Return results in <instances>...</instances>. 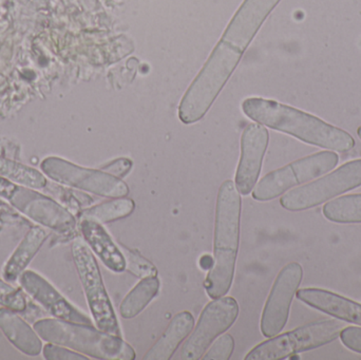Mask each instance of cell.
Segmentation results:
<instances>
[{"label": "cell", "mask_w": 361, "mask_h": 360, "mask_svg": "<svg viewBox=\"0 0 361 360\" xmlns=\"http://www.w3.org/2000/svg\"><path fill=\"white\" fill-rule=\"evenodd\" d=\"M339 337H341L343 346L361 354V328H343Z\"/></svg>", "instance_id": "obj_29"}, {"label": "cell", "mask_w": 361, "mask_h": 360, "mask_svg": "<svg viewBox=\"0 0 361 360\" xmlns=\"http://www.w3.org/2000/svg\"><path fill=\"white\" fill-rule=\"evenodd\" d=\"M242 110L258 124L288 133L310 145L338 152L350 151L355 147V139L347 131L271 99L250 97L243 101Z\"/></svg>", "instance_id": "obj_1"}, {"label": "cell", "mask_w": 361, "mask_h": 360, "mask_svg": "<svg viewBox=\"0 0 361 360\" xmlns=\"http://www.w3.org/2000/svg\"><path fill=\"white\" fill-rule=\"evenodd\" d=\"M34 330L44 342L59 345L102 360H135V352L121 336L95 329L92 325L57 318L36 321Z\"/></svg>", "instance_id": "obj_3"}, {"label": "cell", "mask_w": 361, "mask_h": 360, "mask_svg": "<svg viewBox=\"0 0 361 360\" xmlns=\"http://www.w3.org/2000/svg\"><path fill=\"white\" fill-rule=\"evenodd\" d=\"M42 354L47 360H87L88 357L84 356V354L66 348V347L59 346V345L50 344L44 346L42 348Z\"/></svg>", "instance_id": "obj_27"}, {"label": "cell", "mask_w": 361, "mask_h": 360, "mask_svg": "<svg viewBox=\"0 0 361 360\" xmlns=\"http://www.w3.org/2000/svg\"><path fill=\"white\" fill-rule=\"evenodd\" d=\"M40 167L54 181L97 196L116 199L129 194L128 185L122 179L103 170L78 166L63 159L50 156L42 161Z\"/></svg>", "instance_id": "obj_10"}, {"label": "cell", "mask_w": 361, "mask_h": 360, "mask_svg": "<svg viewBox=\"0 0 361 360\" xmlns=\"http://www.w3.org/2000/svg\"><path fill=\"white\" fill-rule=\"evenodd\" d=\"M195 325V318L191 313L184 311L178 313L164 334L159 338L158 342L146 353L144 360H169L171 359L180 342L191 333Z\"/></svg>", "instance_id": "obj_18"}, {"label": "cell", "mask_w": 361, "mask_h": 360, "mask_svg": "<svg viewBox=\"0 0 361 360\" xmlns=\"http://www.w3.org/2000/svg\"><path fill=\"white\" fill-rule=\"evenodd\" d=\"M241 197L231 180L220 186L216 199L214 263L204 283L212 299L223 297L233 285L239 249Z\"/></svg>", "instance_id": "obj_2"}, {"label": "cell", "mask_w": 361, "mask_h": 360, "mask_svg": "<svg viewBox=\"0 0 361 360\" xmlns=\"http://www.w3.org/2000/svg\"><path fill=\"white\" fill-rule=\"evenodd\" d=\"M297 298L303 304L338 321L361 327V304L339 294L322 289H302L297 291Z\"/></svg>", "instance_id": "obj_15"}, {"label": "cell", "mask_w": 361, "mask_h": 360, "mask_svg": "<svg viewBox=\"0 0 361 360\" xmlns=\"http://www.w3.org/2000/svg\"><path fill=\"white\" fill-rule=\"evenodd\" d=\"M343 328L338 321L309 323L258 345L246 355L245 360H280L314 350L336 340Z\"/></svg>", "instance_id": "obj_6"}, {"label": "cell", "mask_w": 361, "mask_h": 360, "mask_svg": "<svg viewBox=\"0 0 361 360\" xmlns=\"http://www.w3.org/2000/svg\"><path fill=\"white\" fill-rule=\"evenodd\" d=\"M133 166V161L126 158H120L104 165L102 167V170L114 175V177L118 178V179H123L130 173Z\"/></svg>", "instance_id": "obj_28"}, {"label": "cell", "mask_w": 361, "mask_h": 360, "mask_svg": "<svg viewBox=\"0 0 361 360\" xmlns=\"http://www.w3.org/2000/svg\"><path fill=\"white\" fill-rule=\"evenodd\" d=\"M336 152L322 151L295 161L267 173L252 190V198L261 202L274 200L290 188L326 175L338 165Z\"/></svg>", "instance_id": "obj_8"}, {"label": "cell", "mask_w": 361, "mask_h": 360, "mask_svg": "<svg viewBox=\"0 0 361 360\" xmlns=\"http://www.w3.org/2000/svg\"><path fill=\"white\" fill-rule=\"evenodd\" d=\"M235 349V340L229 334L220 336L212 345V348L203 355L204 360H228Z\"/></svg>", "instance_id": "obj_26"}, {"label": "cell", "mask_w": 361, "mask_h": 360, "mask_svg": "<svg viewBox=\"0 0 361 360\" xmlns=\"http://www.w3.org/2000/svg\"><path fill=\"white\" fill-rule=\"evenodd\" d=\"M17 312L11 309L0 308V329L8 342L27 356H38L42 353V340Z\"/></svg>", "instance_id": "obj_17"}, {"label": "cell", "mask_w": 361, "mask_h": 360, "mask_svg": "<svg viewBox=\"0 0 361 360\" xmlns=\"http://www.w3.org/2000/svg\"><path fill=\"white\" fill-rule=\"evenodd\" d=\"M48 235L44 228L39 226L32 228L19 243L2 270V276L6 283H16L30 262L46 242Z\"/></svg>", "instance_id": "obj_19"}, {"label": "cell", "mask_w": 361, "mask_h": 360, "mask_svg": "<svg viewBox=\"0 0 361 360\" xmlns=\"http://www.w3.org/2000/svg\"><path fill=\"white\" fill-rule=\"evenodd\" d=\"M269 141V131L258 123L248 125L242 133L241 156L235 184L243 196L250 194L256 186Z\"/></svg>", "instance_id": "obj_13"}, {"label": "cell", "mask_w": 361, "mask_h": 360, "mask_svg": "<svg viewBox=\"0 0 361 360\" xmlns=\"http://www.w3.org/2000/svg\"><path fill=\"white\" fill-rule=\"evenodd\" d=\"M280 0H244L208 57L212 67L231 76L242 55Z\"/></svg>", "instance_id": "obj_4"}, {"label": "cell", "mask_w": 361, "mask_h": 360, "mask_svg": "<svg viewBox=\"0 0 361 360\" xmlns=\"http://www.w3.org/2000/svg\"><path fill=\"white\" fill-rule=\"evenodd\" d=\"M0 177L31 188H42L47 184L46 179L39 171L2 156H0Z\"/></svg>", "instance_id": "obj_23"}, {"label": "cell", "mask_w": 361, "mask_h": 360, "mask_svg": "<svg viewBox=\"0 0 361 360\" xmlns=\"http://www.w3.org/2000/svg\"><path fill=\"white\" fill-rule=\"evenodd\" d=\"M0 197L23 215L44 228L63 236L75 232L78 222L69 211L49 197L36 192L27 186H18L0 177Z\"/></svg>", "instance_id": "obj_7"}, {"label": "cell", "mask_w": 361, "mask_h": 360, "mask_svg": "<svg viewBox=\"0 0 361 360\" xmlns=\"http://www.w3.org/2000/svg\"><path fill=\"white\" fill-rule=\"evenodd\" d=\"M238 316L239 306L235 298L221 297L212 300L202 311L197 327L183 345L177 359H201L210 345L231 328Z\"/></svg>", "instance_id": "obj_11"}, {"label": "cell", "mask_w": 361, "mask_h": 360, "mask_svg": "<svg viewBox=\"0 0 361 360\" xmlns=\"http://www.w3.org/2000/svg\"><path fill=\"white\" fill-rule=\"evenodd\" d=\"M160 291V280L154 277L142 279L123 300L120 313L123 318L131 319L143 312Z\"/></svg>", "instance_id": "obj_20"}, {"label": "cell", "mask_w": 361, "mask_h": 360, "mask_svg": "<svg viewBox=\"0 0 361 360\" xmlns=\"http://www.w3.org/2000/svg\"><path fill=\"white\" fill-rule=\"evenodd\" d=\"M121 251H122L123 256L126 262V270L130 272L135 276L139 278H146V277H154L158 275V270L156 266L146 259L145 257L137 253V252L133 251V249H126L125 247L121 245Z\"/></svg>", "instance_id": "obj_24"}, {"label": "cell", "mask_w": 361, "mask_h": 360, "mask_svg": "<svg viewBox=\"0 0 361 360\" xmlns=\"http://www.w3.org/2000/svg\"><path fill=\"white\" fill-rule=\"evenodd\" d=\"M357 135L358 137H360V139H361V126L360 127V128H358Z\"/></svg>", "instance_id": "obj_30"}, {"label": "cell", "mask_w": 361, "mask_h": 360, "mask_svg": "<svg viewBox=\"0 0 361 360\" xmlns=\"http://www.w3.org/2000/svg\"><path fill=\"white\" fill-rule=\"evenodd\" d=\"M27 295L44 306L54 318L71 323L92 325L88 316L72 306L50 283L33 271H25L18 279Z\"/></svg>", "instance_id": "obj_14"}, {"label": "cell", "mask_w": 361, "mask_h": 360, "mask_svg": "<svg viewBox=\"0 0 361 360\" xmlns=\"http://www.w3.org/2000/svg\"><path fill=\"white\" fill-rule=\"evenodd\" d=\"M360 186L361 160L351 161L326 177L286 192L280 204L286 211H307Z\"/></svg>", "instance_id": "obj_9"}, {"label": "cell", "mask_w": 361, "mask_h": 360, "mask_svg": "<svg viewBox=\"0 0 361 360\" xmlns=\"http://www.w3.org/2000/svg\"><path fill=\"white\" fill-rule=\"evenodd\" d=\"M0 304L17 313L27 310V302L23 290L12 287L0 279Z\"/></svg>", "instance_id": "obj_25"}, {"label": "cell", "mask_w": 361, "mask_h": 360, "mask_svg": "<svg viewBox=\"0 0 361 360\" xmlns=\"http://www.w3.org/2000/svg\"><path fill=\"white\" fill-rule=\"evenodd\" d=\"M72 257L97 329L112 335L122 336L99 264L84 239L76 238L72 243Z\"/></svg>", "instance_id": "obj_5"}, {"label": "cell", "mask_w": 361, "mask_h": 360, "mask_svg": "<svg viewBox=\"0 0 361 360\" xmlns=\"http://www.w3.org/2000/svg\"><path fill=\"white\" fill-rule=\"evenodd\" d=\"M80 230L84 240L93 253L114 273H123L126 270V262L120 247L101 223L92 220L82 219Z\"/></svg>", "instance_id": "obj_16"}, {"label": "cell", "mask_w": 361, "mask_h": 360, "mask_svg": "<svg viewBox=\"0 0 361 360\" xmlns=\"http://www.w3.org/2000/svg\"><path fill=\"white\" fill-rule=\"evenodd\" d=\"M324 216L335 223H361V194L341 197L326 203Z\"/></svg>", "instance_id": "obj_22"}, {"label": "cell", "mask_w": 361, "mask_h": 360, "mask_svg": "<svg viewBox=\"0 0 361 360\" xmlns=\"http://www.w3.org/2000/svg\"><path fill=\"white\" fill-rule=\"evenodd\" d=\"M302 278V266L297 262H290L280 271L261 317V332L264 337L277 336L286 327L290 304Z\"/></svg>", "instance_id": "obj_12"}, {"label": "cell", "mask_w": 361, "mask_h": 360, "mask_svg": "<svg viewBox=\"0 0 361 360\" xmlns=\"http://www.w3.org/2000/svg\"><path fill=\"white\" fill-rule=\"evenodd\" d=\"M135 203L128 198H116L107 202L85 209L80 219L92 220L97 223H109L129 217L135 211Z\"/></svg>", "instance_id": "obj_21"}]
</instances>
